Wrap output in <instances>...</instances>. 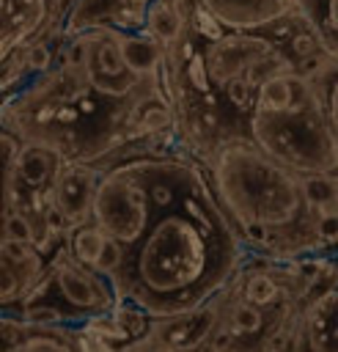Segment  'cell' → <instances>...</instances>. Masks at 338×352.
Masks as SVG:
<instances>
[{
    "mask_svg": "<svg viewBox=\"0 0 338 352\" xmlns=\"http://www.w3.org/2000/svg\"><path fill=\"white\" fill-rule=\"evenodd\" d=\"M223 94H225L228 104L236 107V110H242V113L253 110V104H256V88L250 85V80H247L245 74L228 80V82L223 85Z\"/></svg>",
    "mask_w": 338,
    "mask_h": 352,
    "instance_id": "ffe728a7",
    "label": "cell"
},
{
    "mask_svg": "<svg viewBox=\"0 0 338 352\" xmlns=\"http://www.w3.org/2000/svg\"><path fill=\"white\" fill-rule=\"evenodd\" d=\"M47 278L49 283L58 289V294L66 302V319L69 324H85L96 316L110 314L118 305V292L113 286V280L102 272H96L93 267L77 261L66 242L58 248L55 258H49L47 267Z\"/></svg>",
    "mask_w": 338,
    "mask_h": 352,
    "instance_id": "5b68a950",
    "label": "cell"
},
{
    "mask_svg": "<svg viewBox=\"0 0 338 352\" xmlns=\"http://www.w3.org/2000/svg\"><path fill=\"white\" fill-rule=\"evenodd\" d=\"M289 3H297V0H289Z\"/></svg>",
    "mask_w": 338,
    "mask_h": 352,
    "instance_id": "4316f807",
    "label": "cell"
},
{
    "mask_svg": "<svg viewBox=\"0 0 338 352\" xmlns=\"http://www.w3.org/2000/svg\"><path fill=\"white\" fill-rule=\"evenodd\" d=\"M300 341L308 352H338V283L316 292L300 314Z\"/></svg>",
    "mask_w": 338,
    "mask_h": 352,
    "instance_id": "8fae6325",
    "label": "cell"
},
{
    "mask_svg": "<svg viewBox=\"0 0 338 352\" xmlns=\"http://www.w3.org/2000/svg\"><path fill=\"white\" fill-rule=\"evenodd\" d=\"M225 30H261L294 11L289 0H198Z\"/></svg>",
    "mask_w": 338,
    "mask_h": 352,
    "instance_id": "30bf717a",
    "label": "cell"
},
{
    "mask_svg": "<svg viewBox=\"0 0 338 352\" xmlns=\"http://www.w3.org/2000/svg\"><path fill=\"white\" fill-rule=\"evenodd\" d=\"M52 63H55V52L47 41H30L22 50V55H16L19 72H30V74H44L52 69Z\"/></svg>",
    "mask_w": 338,
    "mask_h": 352,
    "instance_id": "d6986e66",
    "label": "cell"
},
{
    "mask_svg": "<svg viewBox=\"0 0 338 352\" xmlns=\"http://www.w3.org/2000/svg\"><path fill=\"white\" fill-rule=\"evenodd\" d=\"M14 352H93V344L88 330L77 336L74 324H55V327H30Z\"/></svg>",
    "mask_w": 338,
    "mask_h": 352,
    "instance_id": "4fadbf2b",
    "label": "cell"
},
{
    "mask_svg": "<svg viewBox=\"0 0 338 352\" xmlns=\"http://www.w3.org/2000/svg\"><path fill=\"white\" fill-rule=\"evenodd\" d=\"M113 36L121 47V55L126 60V66L137 74V77H159L162 66H165V52L168 47L162 41H157L148 30H121L113 28Z\"/></svg>",
    "mask_w": 338,
    "mask_h": 352,
    "instance_id": "7c38bea8",
    "label": "cell"
},
{
    "mask_svg": "<svg viewBox=\"0 0 338 352\" xmlns=\"http://www.w3.org/2000/svg\"><path fill=\"white\" fill-rule=\"evenodd\" d=\"M305 195L313 204L316 212H330L338 209V190H335V173H313L302 176Z\"/></svg>",
    "mask_w": 338,
    "mask_h": 352,
    "instance_id": "ac0fdd59",
    "label": "cell"
},
{
    "mask_svg": "<svg viewBox=\"0 0 338 352\" xmlns=\"http://www.w3.org/2000/svg\"><path fill=\"white\" fill-rule=\"evenodd\" d=\"M316 94H319V102L324 107V116L330 121V129L333 135L338 138V55L333 52L327 58V63L311 77Z\"/></svg>",
    "mask_w": 338,
    "mask_h": 352,
    "instance_id": "e0dca14e",
    "label": "cell"
},
{
    "mask_svg": "<svg viewBox=\"0 0 338 352\" xmlns=\"http://www.w3.org/2000/svg\"><path fill=\"white\" fill-rule=\"evenodd\" d=\"M143 30H148L157 41H162L170 50L173 44L181 41V36L187 30V14L173 0H151L146 6V25H143Z\"/></svg>",
    "mask_w": 338,
    "mask_h": 352,
    "instance_id": "9a60e30c",
    "label": "cell"
},
{
    "mask_svg": "<svg viewBox=\"0 0 338 352\" xmlns=\"http://www.w3.org/2000/svg\"><path fill=\"white\" fill-rule=\"evenodd\" d=\"M212 184L236 231L267 226L275 236V258H302L322 245L319 212L305 195L302 176L261 151L247 135L225 138L209 160Z\"/></svg>",
    "mask_w": 338,
    "mask_h": 352,
    "instance_id": "7a4b0ae2",
    "label": "cell"
},
{
    "mask_svg": "<svg viewBox=\"0 0 338 352\" xmlns=\"http://www.w3.org/2000/svg\"><path fill=\"white\" fill-rule=\"evenodd\" d=\"M102 179V168L82 160H66V165L58 173L52 204L63 214L69 231L93 220V198Z\"/></svg>",
    "mask_w": 338,
    "mask_h": 352,
    "instance_id": "ba28073f",
    "label": "cell"
},
{
    "mask_svg": "<svg viewBox=\"0 0 338 352\" xmlns=\"http://www.w3.org/2000/svg\"><path fill=\"white\" fill-rule=\"evenodd\" d=\"M335 190H338V173H335Z\"/></svg>",
    "mask_w": 338,
    "mask_h": 352,
    "instance_id": "484cf974",
    "label": "cell"
},
{
    "mask_svg": "<svg viewBox=\"0 0 338 352\" xmlns=\"http://www.w3.org/2000/svg\"><path fill=\"white\" fill-rule=\"evenodd\" d=\"M247 138L300 176L338 173V138L333 135L319 94L308 77L289 110H250Z\"/></svg>",
    "mask_w": 338,
    "mask_h": 352,
    "instance_id": "3957f363",
    "label": "cell"
},
{
    "mask_svg": "<svg viewBox=\"0 0 338 352\" xmlns=\"http://www.w3.org/2000/svg\"><path fill=\"white\" fill-rule=\"evenodd\" d=\"M129 3H135V6H143V8H146V6L151 3V0H129Z\"/></svg>",
    "mask_w": 338,
    "mask_h": 352,
    "instance_id": "d4e9b609",
    "label": "cell"
},
{
    "mask_svg": "<svg viewBox=\"0 0 338 352\" xmlns=\"http://www.w3.org/2000/svg\"><path fill=\"white\" fill-rule=\"evenodd\" d=\"M223 302H225V289L220 294H214L212 300H206L203 305H198V308H190V311H181V314H173V316L154 319L151 333H148V341L162 344V346L201 352L209 344V338H212V333H214V327L220 322Z\"/></svg>",
    "mask_w": 338,
    "mask_h": 352,
    "instance_id": "8992f818",
    "label": "cell"
},
{
    "mask_svg": "<svg viewBox=\"0 0 338 352\" xmlns=\"http://www.w3.org/2000/svg\"><path fill=\"white\" fill-rule=\"evenodd\" d=\"M245 261V242L203 170L181 198L151 212L137 245L110 275L121 300L137 302L151 319L173 316L220 294Z\"/></svg>",
    "mask_w": 338,
    "mask_h": 352,
    "instance_id": "6da1fadb",
    "label": "cell"
},
{
    "mask_svg": "<svg viewBox=\"0 0 338 352\" xmlns=\"http://www.w3.org/2000/svg\"><path fill=\"white\" fill-rule=\"evenodd\" d=\"M93 220L124 248L140 242L151 223V198L137 168V154L102 170L93 198Z\"/></svg>",
    "mask_w": 338,
    "mask_h": 352,
    "instance_id": "277c9868",
    "label": "cell"
},
{
    "mask_svg": "<svg viewBox=\"0 0 338 352\" xmlns=\"http://www.w3.org/2000/svg\"><path fill=\"white\" fill-rule=\"evenodd\" d=\"M319 50H322L319 36H313V33H308V30H300V33H294V36L289 38V52L294 55V60H302V58H308V55H313V52H319Z\"/></svg>",
    "mask_w": 338,
    "mask_h": 352,
    "instance_id": "7402d4cb",
    "label": "cell"
},
{
    "mask_svg": "<svg viewBox=\"0 0 338 352\" xmlns=\"http://www.w3.org/2000/svg\"><path fill=\"white\" fill-rule=\"evenodd\" d=\"M146 25V8L129 0H74L63 19V33H85L93 28L140 30Z\"/></svg>",
    "mask_w": 338,
    "mask_h": 352,
    "instance_id": "9c48e42d",
    "label": "cell"
},
{
    "mask_svg": "<svg viewBox=\"0 0 338 352\" xmlns=\"http://www.w3.org/2000/svg\"><path fill=\"white\" fill-rule=\"evenodd\" d=\"M44 6L47 0H3V55L38 28Z\"/></svg>",
    "mask_w": 338,
    "mask_h": 352,
    "instance_id": "5bb4252c",
    "label": "cell"
},
{
    "mask_svg": "<svg viewBox=\"0 0 338 352\" xmlns=\"http://www.w3.org/2000/svg\"><path fill=\"white\" fill-rule=\"evenodd\" d=\"M272 50H275L272 41L264 36H256L253 30H231V33H223L220 38H212V44L203 52L209 82L223 88L228 80L245 74L253 60H258Z\"/></svg>",
    "mask_w": 338,
    "mask_h": 352,
    "instance_id": "52a82bcc",
    "label": "cell"
},
{
    "mask_svg": "<svg viewBox=\"0 0 338 352\" xmlns=\"http://www.w3.org/2000/svg\"><path fill=\"white\" fill-rule=\"evenodd\" d=\"M3 236H11V239L36 245V234H33L30 217H25L22 212H14V209L3 212Z\"/></svg>",
    "mask_w": 338,
    "mask_h": 352,
    "instance_id": "44dd1931",
    "label": "cell"
},
{
    "mask_svg": "<svg viewBox=\"0 0 338 352\" xmlns=\"http://www.w3.org/2000/svg\"><path fill=\"white\" fill-rule=\"evenodd\" d=\"M316 231H319L322 245H338V209L319 212V217H316Z\"/></svg>",
    "mask_w": 338,
    "mask_h": 352,
    "instance_id": "603a6c76",
    "label": "cell"
},
{
    "mask_svg": "<svg viewBox=\"0 0 338 352\" xmlns=\"http://www.w3.org/2000/svg\"><path fill=\"white\" fill-rule=\"evenodd\" d=\"M327 14H330L333 30H338V0H327Z\"/></svg>",
    "mask_w": 338,
    "mask_h": 352,
    "instance_id": "cb8c5ba5",
    "label": "cell"
},
{
    "mask_svg": "<svg viewBox=\"0 0 338 352\" xmlns=\"http://www.w3.org/2000/svg\"><path fill=\"white\" fill-rule=\"evenodd\" d=\"M63 242H66L69 253H71L77 261H82V264H88V267L96 270L99 261H102V256H104V248H107V242H110V234H107L96 220H88V223L71 228Z\"/></svg>",
    "mask_w": 338,
    "mask_h": 352,
    "instance_id": "2e32d148",
    "label": "cell"
}]
</instances>
